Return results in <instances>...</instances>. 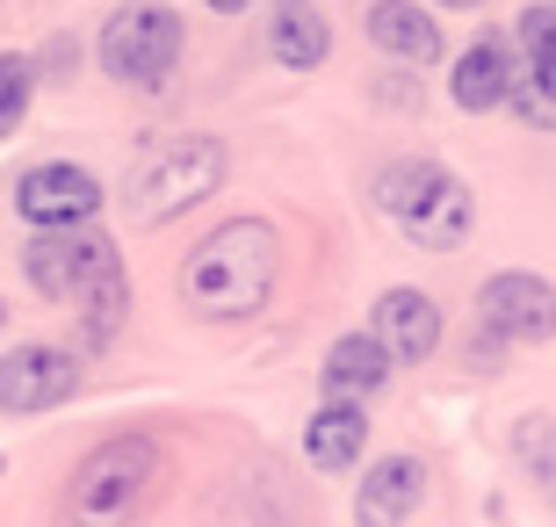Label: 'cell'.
Wrapping results in <instances>:
<instances>
[{
  "mask_svg": "<svg viewBox=\"0 0 556 527\" xmlns=\"http://www.w3.org/2000/svg\"><path fill=\"white\" fill-rule=\"evenodd\" d=\"M514 43H520V80L556 102V8H528L514 22Z\"/></svg>",
  "mask_w": 556,
  "mask_h": 527,
  "instance_id": "18",
  "label": "cell"
},
{
  "mask_svg": "<svg viewBox=\"0 0 556 527\" xmlns=\"http://www.w3.org/2000/svg\"><path fill=\"white\" fill-rule=\"evenodd\" d=\"M441 8H484V0H441Z\"/></svg>",
  "mask_w": 556,
  "mask_h": 527,
  "instance_id": "22",
  "label": "cell"
},
{
  "mask_svg": "<svg viewBox=\"0 0 556 527\" xmlns=\"http://www.w3.org/2000/svg\"><path fill=\"white\" fill-rule=\"evenodd\" d=\"M391 347L376 340V332H340V340L326 347V362H318V390L326 398H340V405H369L376 390L391 384Z\"/></svg>",
  "mask_w": 556,
  "mask_h": 527,
  "instance_id": "13",
  "label": "cell"
},
{
  "mask_svg": "<svg viewBox=\"0 0 556 527\" xmlns=\"http://www.w3.org/2000/svg\"><path fill=\"white\" fill-rule=\"evenodd\" d=\"M514 455L542 491H556V419L549 412H528V419L514 426Z\"/></svg>",
  "mask_w": 556,
  "mask_h": 527,
  "instance_id": "20",
  "label": "cell"
},
{
  "mask_svg": "<svg viewBox=\"0 0 556 527\" xmlns=\"http://www.w3.org/2000/svg\"><path fill=\"white\" fill-rule=\"evenodd\" d=\"M369 37L376 51H391L405 65H433L441 59V22L419 15V0H376L369 8Z\"/></svg>",
  "mask_w": 556,
  "mask_h": 527,
  "instance_id": "16",
  "label": "cell"
},
{
  "mask_svg": "<svg viewBox=\"0 0 556 527\" xmlns=\"http://www.w3.org/2000/svg\"><path fill=\"white\" fill-rule=\"evenodd\" d=\"M268 59L282 65V73H318V65L332 59V29L311 0H296V8H282V15L268 22Z\"/></svg>",
  "mask_w": 556,
  "mask_h": 527,
  "instance_id": "17",
  "label": "cell"
},
{
  "mask_svg": "<svg viewBox=\"0 0 556 527\" xmlns=\"http://www.w3.org/2000/svg\"><path fill=\"white\" fill-rule=\"evenodd\" d=\"M15 210L29 231H87L102 210V181L73 160H43L15 181Z\"/></svg>",
  "mask_w": 556,
  "mask_h": 527,
  "instance_id": "8",
  "label": "cell"
},
{
  "mask_svg": "<svg viewBox=\"0 0 556 527\" xmlns=\"http://www.w3.org/2000/svg\"><path fill=\"white\" fill-rule=\"evenodd\" d=\"M160 477H166V448L152 434H109V441H94L73 463L59 520L65 527H130L144 513V499L160 491Z\"/></svg>",
  "mask_w": 556,
  "mask_h": 527,
  "instance_id": "2",
  "label": "cell"
},
{
  "mask_svg": "<svg viewBox=\"0 0 556 527\" xmlns=\"http://www.w3.org/2000/svg\"><path fill=\"white\" fill-rule=\"evenodd\" d=\"M181 43H188V29L174 8H160V0L124 8L102 29V73L124 87H166V73L181 65Z\"/></svg>",
  "mask_w": 556,
  "mask_h": 527,
  "instance_id": "5",
  "label": "cell"
},
{
  "mask_svg": "<svg viewBox=\"0 0 556 527\" xmlns=\"http://www.w3.org/2000/svg\"><path fill=\"white\" fill-rule=\"evenodd\" d=\"M362 448H369V412H362V405H340V398H326V405L304 419V463L326 469V477H340V469H362Z\"/></svg>",
  "mask_w": 556,
  "mask_h": 527,
  "instance_id": "15",
  "label": "cell"
},
{
  "mask_svg": "<svg viewBox=\"0 0 556 527\" xmlns=\"http://www.w3.org/2000/svg\"><path fill=\"white\" fill-rule=\"evenodd\" d=\"M0 325H8V304H0Z\"/></svg>",
  "mask_w": 556,
  "mask_h": 527,
  "instance_id": "24",
  "label": "cell"
},
{
  "mask_svg": "<svg viewBox=\"0 0 556 527\" xmlns=\"http://www.w3.org/2000/svg\"><path fill=\"white\" fill-rule=\"evenodd\" d=\"M376 210H383L413 246H427V253H455V246H470V231H477L470 188L441 160H391L376 174Z\"/></svg>",
  "mask_w": 556,
  "mask_h": 527,
  "instance_id": "4",
  "label": "cell"
},
{
  "mask_svg": "<svg viewBox=\"0 0 556 527\" xmlns=\"http://www.w3.org/2000/svg\"><path fill=\"white\" fill-rule=\"evenodd\" d=\"M376 340L391 347V362H433L441 347V304L427 289H383L376 297Z\"/></svg>",
  "mask_w": 556,
  "mask_h": 527,
  "instance_id": "14",
  "label": "cell"
},
{
  "mask_svg": "<svg viewBox=\"0 0 556 527\" xmlns=\"http://www.w3.org/2000/svg\"><path fill=\"white\" fill-rule=\"evenodd\" d=\"M514 87H520V59H514V43L498 37V29H484V37L455 59V73H448V95H455L463 116L506 109V102H514Z\"/></svg>",
  "mask_w": 556,
  "mask_h": 527,
  "instance_id": "9",
  "label": "cell"
},
{
  "mask_svg": "<svg viewBox=\"0 0 556 527\" xmlns=\"http://www.w3.org/2000/svg\"><path fill=\"white\" fill-rule=\"evenodd\" d=\"M37 59L29 51H8L0 59V138H15L22 130V116H29V102H37Z\"/></svg>",
  "mask_w": 556,
  "mask_h": 527,
  "instance_id": "19",
  "label": "cell"
},
{
  "mask_svg": "<svg viewBox=\"0 0 556 527\" xmlns=\"http://www.w3.org/2000/svg\"><path fill=\"white\" fill-rule=\"evenodd\" d=\"M477 332H492L498 347H535L556 340V289L528 267H506L477 289Z\"/></svg>",
  "mask_w": 556,
  "mask_h": 527,
  "instance_id": "7",
  "label": "cell"
},
{
  "mask_svg": "<svg viewBox=\"0 0 556 527\" xmlns=\"http://www.w3.org/2000/svg\"><path fill=\"white\" fill-rule=\"evenodd\" d=\"M0 477H8V463H0Z\"/></svg>",
  "mask_w": 556,
  "mask_h": 527,
  "instance_id": "25",
  "label": "cell"
},
{
  "mask_svg": "<svg viewBox=\"0 0 556 527\" xmlns=\"http://www.w3.org/2000/svg\"><path fill=\"white\" fill-rule=\"evenodd\" d=\"M275 275H282V239H275L268 217H231L217 224L195 253L181 261L174 289H181V311L203 325H247L268 311Z\"/></svg>",
  "mask_w": 556,
  "mask_h": 527,
  "instance_id": "1",
  "label": "cell"
},
{
  "mask_svg": "<svg viewBox=\"0 0 556 527\" xmlns=\"http://www.w3.org/2000/svg\"><path fill=\"white\" fill-rule=\"evenodd\" d=\"M427 499V469L419 455H376L362 469V491H354V527H405Z\"/></svg>",
  "mask_w": 556,
  "mask_h": 527,
  "instance_id": "10",
  "label": "cell"
},
{
  "mask_svg": "<svg viewBox=\"0 0 556 527\" xmlns=\"http://www.w3.org/2000/svg\"><path fill=\"white\" fill-rule=\"evenodd\" d=\"M210 8H217V15H247V0H210Z\"/></svg>",
  "mask_w": 556,
  "mask_h": 527,
  "instance_id": "21",
  "label": "cell"
},
{
  "mask_svg": "<svg viewBox=\"0 0 556 527\" xmlns=\"http://www.w3.org/2000/svg\"><path fill=\"white\" fill-rule=\"evenodd\" d=\"M275 8H296V0H275Z\"/></svg>",
  "mask_w": 556,
  "mask_h": 527,
  "instance_id": "23",
  "label": "cell"
},
{
  "mask_svg": "<svg viewBox=\"0 0 556 527\" xmlns=\"http://www.w3.org/2000/svg\"><path fill=\"white\" fill-rule=\"evenodd\" d=\"M73 390H80V354L59 347V340H22L15 354L0 362V412H8V419L59 412Z\"/></svg>",
  "mask_w": 556,
  "mask_h": 527,
  "instance_id": "6",
  "label": "cell"
},
{
  "mask_svg": "<svg viewBox=\"0 0 556 527\" xmlns=\"http://www.w3.org/2000/svg\"><path fill=\"white\" fill-rule=\"evenodd\" d=\"M225 166H231V152L217 138H203V130L152 145V152L130 166V181H124L130 231H160V224L188 217L195 203H210V196L225 188Z\"/></svg>",
  "mask_w": 556,
  "mask_h": 527,
  "instance_id": "3",
  "label": "cell"
},
{
  "mask_svg": "<svg viewBox=\"0 0 556 527\" xmlns=\"http://www.w3.org/2000/svg\"><path fill=\"white\" fill-rule=\"evenodd\" d=\"M73 318H80L87 347H109L130 318V275H124V253H116L109 231H102V246H94V267H87L80 297H73Z\"/></svg>",
  "mask_w": 556,
  "mask_h": 527,
  "instance_id": "11",
  "label": "cell"
},
{
  "mask_svg": "<svg viewBox=\"0 0 556 527\" xmlns=\"http://www.w3.org/2000/svg\"><path fill=\"white\" fill-rule=\"evenodd\" d=\"M94 246H102V231H37V239L22 246V275H29L37 297L73 304L80 283H87V267H94Z\"/></svg>",
  "mask_w": 556,
  "mask_h": 527,
  "instance_id": "12",
  "label": "cell"
}]
</instances>
